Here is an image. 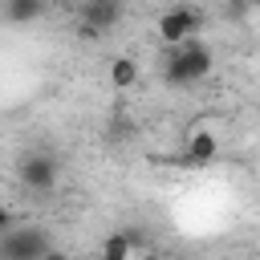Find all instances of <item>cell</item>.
Segmentation results:
<instances>
[{
	"mask_svg": "<svg viewBox=\"0 0 260 260\" xmlns=\"http://www.w3.org/2000/svg\"><path fill=\"white\" fill-rule=\"evenodd\" d=\"M207 73H211V49H207L203 41H195V37L171 45L167 57H162V81L175 85V89L195 85V81H203Z\"/></svg>",
	"mask_w": 260,
	"mask_h": 260,
	"instance_id": "1",
	"label": "cell"
},
{
	"mask_svg": "<svg viewBox=\"0 0 260 260\" xmlns=\"http://www.w3.org/2000/svg\"><path fill=\"white\" fill-rule=\"evenodd\" d=\"M53 252H57V244L41 228H4L0 232V260H45Z\"/></svg>",
	"mask_w": 260,
	"mask_h": 260,
	"instance_id": "2",
	"label": "cell"
},
{
	"mask_svg": "<svg viewBox=\"0 0 260 260\" xmlns=\"http://www.w3.org/2000/svg\"><path fill=\"white\" fill-rule=\"evenodd\" d=\"M16 179H20V187H28V191H37V195H49V191L57 187V158L32 150V154H24V158L16 162Z\"/></svg>",
	"mask_w": 260,
	"mask_h": 260,
	"instance_id": "3",
	"label": "cell"
},
{
	"mask_svg": "<svg viewBox=\"0 0 260 260\" xmlns=\"http://www.w3.org/2000/svg\"><path fill=\"white\" fill-rule=\"evenodd\" d=\"M199 24H203V12L179 4V8H167V12L158 16V37H162V45H179V41L195 37Z\"/></svg>",
	"mask_w": 260,
	"mask_h": 260,
	"instance_id": "4",
	"label": "cell"
},
{
	"mask_svg": "<svg viewBox=\"0 0 260 260\" xmlns=\"http://www.w3.org/2000/svg\"><path fill=\"white\" fill-rule=\"evenodd\" d=\"M118 20H122V0H85V8H81V37L85 41L106 37Z\"/></svg>",
	"mask_w": 260,
	"mask_h": 260,
	"instance_id": "5",
	"label": "cell"
},
{
	"mask_svg": "<svg viewBox=\"0 0 260 260\" xmlns=\"http://www.w3.org/2000/svg\"><path fill=\"white\" fill-rule=\"evenodd\" d=\"M215 154H219V142H215L207 130H195V134L187 138V146H183V154H179L175 162H179V167H207Z\"/></svg>",
	"mask_w": 260,
	"mask_h": 260,
	"instance_id": "6",
	"label": "cell"
},
{
	"mask_svg": "<svg viewBox=\"0 0 260 260\" xmlns=\"http://www.w3.org/2000/svg\"><path fill=\"white\" fill-rule=\"evenodd\" d=\"M45 12V0H4V20L8 24H32Z\"/></svg>",
	"mask_w": 260,
	"mask_h": 260,
	"instance_id": "7",
	"label": "cell"
},
{
	"mask_svg": "<svg viewBox=\"0 0 260 260\" xmlns=\"http://www.w3.org/2000/svg\"><path fill=\"white\" fill-rule=\"evenodd\" d=\"M106 260H122V256H134V252H146L142 248V240L138 236H130V232H122V236H110L102 248H98Z\"/></svg>",
	"mask_w": 260,
	"mask_h": 260,
	"instance_id": "8",
	"label": "cell"
},
{
	"mask_svg": "<svg viewBox=\"0 0 260 260\" xmlns=\"http://www.w3.org/2000/svg\"><path fill=\"white\" fill-rule=\"evenodd\" d=\"M134 81H138L134 57H114V61H110V85H114V89H130Z\"/></svg>",
	"mask_w": 260,
	"mask_h": 260,
	"instance_id": "9",
	"label": "cell"
},
{
	"mask_svg": "<svg viewBox=\"0 0 260 260\" xmlns=\"http://www.w3.org/2000/svg\"><path fill=\"white\" fill-rule=\"evenodd\" d=\"M8 219H12V215H8V207H0V232L8 228Z\"/></svg>",
	"mask_w": 260,
	"mask_h": 260,
	"instance_id": "10",
	"label": "cell"
}]
</instances>
